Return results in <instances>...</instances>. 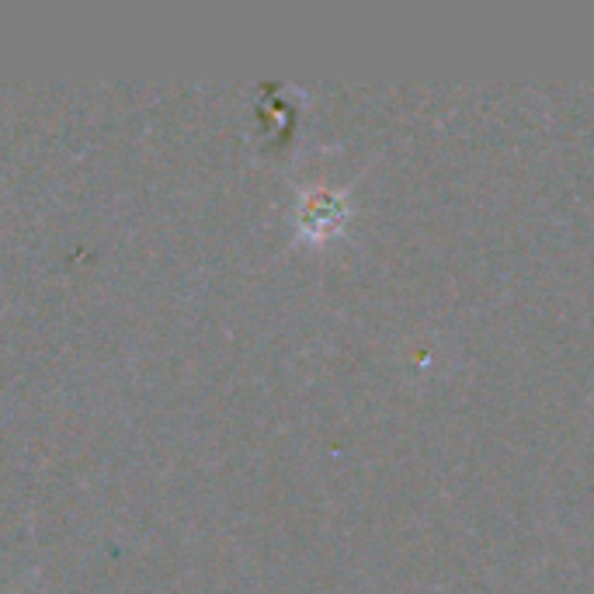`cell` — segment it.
Masks as SVG:
<instances>
[{
    "label": "cell",
    "instance_id": "6da1fadb",
    "mask_svg": "<svg viewBox=\"0 0 594 594\" xmlns=\"http://www.w3.org/2000/svg\"><path fill=\"white\" fill-rule=\"evenodd\" d=\"M317 198H310V209L303 212V223L306 226H313L317 233H327V230H334L337 223L344 219V205H341V198H337L334 192H313Z\"/></svg>",
    "mask_w": 594,
    "mask_h": 594
}]
</instances>
